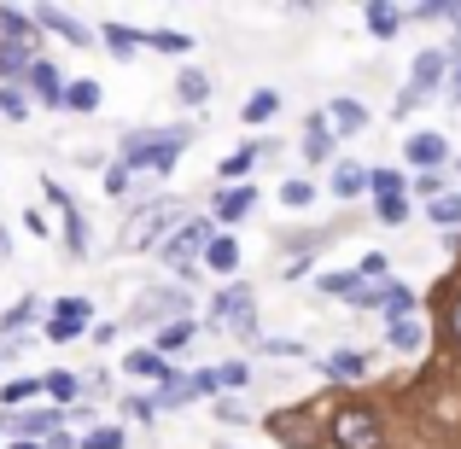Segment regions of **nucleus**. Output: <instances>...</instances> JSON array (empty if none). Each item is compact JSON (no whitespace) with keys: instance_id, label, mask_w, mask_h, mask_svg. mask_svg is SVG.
Masks as SVG:
<instances>
[{"instance_id":"f257e3e1","label":"nucleus","mask_w":461,"mask_h":449,"mask_svg":"<svg viewBox=\"0 0 461 449\" xmlns=\"http://www.w3.org/2000/svg\"><path fill=\"white\" fill-rule=\"evenodd\" d=\"M187 140H193V129H158V135H147V140L129 135V140H123V164L135 169V175H140V169H147V175H164Z\"/></svg>"},{"instance_id":"f03ea898","label":"nucleus","mask_w":461,"mask_h":449,"mask_svg":"<svg viewBox=\"0 0 461 449\" xmlns=\"http://www.w3.org/2000/svg\"><path fill=\"white\" fill-rule=\"evenodd\" d=\"M327 438H333L339 449H380V444H385L380 409H368V403H345V409H333V427H327Z\"/></svg>"},{"instance_id":"7ed1b4c3","label":"nucleus","mask_w":461,"mask_h":449,"mask_svg":"<svg viewBox=\"0 0 461 449\" xmlns=\"http://www.w3.org/2000/svg\"><path fill=\"white\" fill-rule=\"evenodd\" d=\"M181 216H187V204H181V199H158V204H147V211L129 222L123 246H129V251H140V246L158 251V246L169 239V222H181Z\"/></svg>"},{"instance_id":"20e7f679","label":"nucleus","mask_w":461,"mask_h":449,"mask_svg":"<svg viewBox=\"0 0 461 449\" xmlns=\"http://www.w3.org/2000/svg\"><path fill=\"white\" fill-rule=\"evenodd\" d=\"M211 239H216V222H211V216H193L181 234H169L164 246H158V257H164L176 274H193V257H204V246H211Z\"/></svg>"},{"instance_id":"39448f33","label":"nucleus","mask_w":461,"mask_h":449,"mask_svg":"<svg viewBox=\"0 0 461 449\" xmlns=\"http://www.w3.org/2000/svg\"><path fill=\"white\" fill-rule=\"evenodd\" d=\"M211 315L222 327H234L240 338H258V298H251V286H228V292L211 303Z\"/></svg>"},{"instance_id":"423d86ee","label":"nucleus","mask_w":461,"mask_h":449,"mask_svg":"<svg viewBox=\"0 0 461 449\" xmlns=\"http://www.w3.org/2000/svg\"><path fill=\"white\" fill-rule=\"evenodd\" d=\"M59 409H12V415H0V427H6L12 444H35V438H53L59 432Z\"/></svg>"},{"instance_id":"0eeeda50","label":"nucleus","mask_w":461,"mask_h":449,"mask_svg":"<svg viewBox=\"0 0 461 449\" xmlns=\"http://www.w3.org/2000/svg\"><path fill=\"white\" fill-rule=\"evenodd\" d=\"M187 310H193V298L187 292H147L135 303V321L129 327H147L152 315H169V321H187Z\"/></svg>"},{"instance_id":"6e6552de","label":"nucleus","mask_w":461,"mask_h":449,"mask_svg":"<svg viewBox=\"0 0 461 449\" xmlns=\"http://www.w3.org/2000/svg\"><path fill=\"white\" fill-rule=\"evenodd\" d=\"M23 82H30V94H35L41 105H65V76H59V65L35 58V65H30V76H23Z\"/></svg>"},{"instance_id":"1a4fd4ad","label":"nucleus","mask_w":461,"mask_h":449,"mask_svg":"<svg viewBox=\"0 0 461 449\" xmlns=\"http://www.w3.org/2000/svg\"><path fill=\"white\" fill-rule=\"evenodd\" d=\"M123 373H135V380H152V385H169V380H176V368H169L158 350H129V356H123Z\"/></svg>"},{"instance_id":"9d476101","label":"nucleus","mask_w":461,"mask_h":449,"mask_svg":"<svg viewBox=\"0 0 461 449\" xmlns=\"http://www.w3.org/2000/svg\"><path fill=\"white\" fill-rule=\"evenodd\" d=\"M30 65H35V47H23V41H0V82H6V88H18V82L30 76Z\"/></svg>"},{"instance_id":"9b49d317","label":"nucleus","mask_w":461,"mask_h":449,"mask_svg":"<svg viewBox=\"0 0 461 449\" xmlns=\"http://www.w3.org/2000/svg\"><path fill=\"white\" fill-rule=\"evenodd\" d=\"M35 30H53V35H65L70 47H94V35L82 30V23L70 18V12H53V6H41V12H35Z\"/></svg>"},{"instance_id":"f8f14e48","label":"nucleus","mask_w":461,"mask_h":449,"mask_svg":"<svg viewBox=\"0 0 461 449\" xmlns=\"http://www.w3.org/2000/svg\"><path fill=\"white\" fill-rule=\"evenodd\" d=\"M444 65H450V53H420V58H415V88H409L403 100L415 105L420 94H432V88H438V82H444Z\"/></svg>"},{"instance_id":"ddd939ff","label":"nucleus","mask_w":461,"mask_h":449,"mask_svg":"<svg viewBox=\"0 0 461 449\" xmlns=\"http://www.w3.org/2000/svg\"><path fill=\"white\" fill-rule=\"evenodd\" d=\"M321 117H327V129H339V135H362V129H368V105H357V100H333Z\"/></svg>"},{"instance_id":"4468645a","label":"nucleus","mask_w":461,"mask_h":449,"mask_svg":"<svg viewBox=\"0 0 461 449\" xmlns=\"http://www.w3.org/2000/svg\"><path fill=\"white\" fill-rule=\"evenodd\" d=\"M47 199H53L59 211H65V239H70V251H77V257H82V251H88V234H82V216H77V204H70V193L47 181Z\"/></svg>"},{"instance_id":"2eb2a0df","label":"nucleus","mask_w":461,"mask_h":449,"mask_svg":"<svg viewBox=\"0 0 461 449\" xmlns=\"http://www.w3.org/2000/svg\"><path fill=\"white\" fill-rule=\"evenodd\" d=\"M304 157H310V164H327V157H333V135H327V117L321 112L304 123Z\"/></svg>"},{"instance_id":"dca6fc26","label":"nucleus","mask_w":461,"mask_h":449,"mask_svg":"<svg viewBox=\"0 0 461 449\" xmlns=\"http://www.w3.org/2000/svg\"><path fill=\"white\" fill-rule=\"evenodd\" d=\"M269 432H275L281 444H293V449H315V438H321L315 427H304V420H286V415H275V420H269Z\"/></svg>"},{"instance_id":"f3484780","label":"nucleus","mask_w":461,"mask_h":449,"mask_svg":"<svg viewBox=\"0 0 461 449\" xmlns=\"http://www.w3.org/2000/svg\"><path fill=\"white\" fill-rule=\"evenodd\" d=\"M100 41L112 47V58H135V47L147 41V35H140V30H129V23H105V30H100Z\"/></svg>"},{"instance_id":"a211bd4d","label":"nucleus","mask_w":461,"mask_h":449,"mask_svg":"<svg viewBox=\"0 0 461 449\" xmlns=\"http://www.w3.org/2000/svg\"><path fill=\"white\" fill-rule=\"evenodd\" d=\"M368 373V356L362 350H333L327 356V380H362Z\"/></svg>"},{"instance_id":"6ab92c4d","label":"nucleus","mask_w":461,"mask_h":449,"mask_svg":"<svg viewBox=\"0 0 461 449\" xmlns=\"http://www.w3.org/2000/svg\"><path fill=\"white\" fill-rule=\"evenodd\" d=\"M251 204H258V193H251V187H228L222 199H216V222H240Z\"/></svg>"},{"instance_id":"aec40b11","label":"nucleus","mask_w":461,"mask_h":449,"mask_svg":"<svg viewBox=\"0 0 461 449\" xmlns=\"http://www.w3.org/2000/svg\"><path fill=\"white\" fill-rule=\"evenodd\" d=\"M176 100L181 105H204L211 100V76H204V70H181L176 76Z\"/></svg>"},{"instance_id":"412c9836","label":"nucleus","mask_w":461,"mask_h":449,"mask_svg":"<svg viewBox=\"0 0 461 449\" xmlns=\"http://www.w3.org/2000/svg\"><path fill=\"white\" fill-rule=\"evenodd\" d=\"M204 263H211L216 274H234V269H240V246H234L228 234H216L211 246H204Z\"/></svg>"},{"instance_id":"4be33fe9","label":"nucleus","mask_w":461,"mask_h":449,"mask_svg":"<svg viewBox=\"0 0 461 449\" xmlns=\"http://www.w3.org/2000/svg\"><path fill=\"white\" fill-rule=\"evenodd\" d=\"M362 187H368V169L362 164H333V193L339 199H357Z\"/></svg>"},{"instance_id":"5701e85b","label":"nucleus","mask_w":461,"mask_h":449,"mask_svg":"<svg viewBox=\"0 0 461 449\" xmlns=\"http://www.w3.org/2000/svg\"><path fill=\"white\" fill-rule=\"evenodd\" d=\"M385 338H392V350H420V321L397 315V321H385Z\"/></svg>"},{"instance_id":"b1692460","label":"nucleus","mask_w":461,"mask_h":449,"mask_svg":"<svg viewBox=\"0 0 461 449\" xmlns=\"http://www.w3.org/2000/svg\"><path fill=\"white\" fill-rule=\"evenodd\" d=\"M444 152H450V140H444V135H415V140H409V157H415V164H444Z\"/></svg>"},{"instance_id":"393cba45","label":"nucleus","mask_w":461,"mask_h":449,"mask_svg":"<svg viewBox=\"0 0 461 449\" xmlns=\"http://www.w3.org/2000/svg\"><path fill=\"white\" fill-rule=\"evenodd\" d=\"M100 105V82H65V112H94Z\"/></svg>"},{"instance_id":"a878e982","label":"nucleus","mask_w":461,"mask_h":449,"mask_svg":"<svg viewBox=\"0 0 461 449\" xmlns=\"http://www.w3.org/2000/svg\"><path fill=\"white\" fill-rule=\"evenodd\" d=\"M275 112H281V94H269V88H263V94H251V100H246V123H269Z\"/></svg>"},{"instance_id":"bb28decb","label":"nucleus","mask_w":461,"mask_h":449,"mask_svg":"<svg viewBox=\"0 0 461 449\" xmlns=\"http://www.w3.org/2000/svg\"><path fill=\"white\" fill-rule=\"evenodd\" d=\"M147 47H158V53H193V35L187 30H158V35H147Z\"/></svg>"},{"instance_id":"cd10ccee","label":"nucleus","mask_w":461,"mask_h":449,"mask_svg":"<svg viewBox=\"0 0 461 449\" xmlns=\"http://www.w3.org/2000/svg\"><path fill=\"white\" fill-rule=\"evenodd\" d=\"M368 187L380 193V199H403V175H397V169H368Z\"/></svg>"},{"instance_id":"c85d7f7f","label":"nucleus","mask_w":461,"mask_h":449,"mask_svg":"<svg viewBox=\"0 0 461 449\" xmlns=\"http://www.w3.org/2000/svg\"><path fill=\"white\" fill-rule=\"evenodd\" d=\"M240 385H251V368L246 362H222L216 368V391H240Z\"/></svg>"},{"instance_id":"c756f323","label":"nucleus","mask_w":461,"mask_h":449,"mask_svg":"<svg viewBox=\"0 0 461 449\" xmlns=\"http://www.w3.org/2000/svg\"><path fill=\"white\" fill-rule=\"evenodd\" d=\"M181 345H193V321H169L164 333H158V356H164V350H181Z\"/></svg>"},{"instance_id":"7c9ffc66","label":"nucleus","mask_w":461,"mask_h":449,"mask_svg":"<svg viewBox=\"0 0 461 449\" xmlns=\"http://www.w3.org/2000/svg\"><path fill=\"white\" fill-rule=\"evenodd\" d=\"M397 23H403V12H397V6H368V30L374 35H397Z\"/></svg>"},{"instance_id":"2f4dec72","label":"nucleus","mask_w":461,"mask_h":449,"mask_svg":"<svg viewBox=\"0 0 461 449\" xmlns=\"http://www.w3.org/2000/svg\"><path fill=\"white\" fill-rule=\"evenodd\" d=\"M88 315H94V310H88L82 298H59V303H53V321H77V327H88Z\"/></svg>"},{"instance_id":"473e14b6","label":"nucleus","mask_w":461,"mask_h":449,"mask_svg":"<svg viewBox=\"0 0 461 449\" xmlns=\"http://www.w3.org/2000/svg\"><path fill=\"white\" fill-rule=\"evenodd\" d=\"M129 187H135V169H129V164H112V169H105V193H112V199H123Z\"/></svg>"},{"instance_id":"72a5a7b5","label":"nucleus","mask_w":461,"mask_h":449,"mask_svg":"<svg viewBox=\"0 0 461 449\" xmlns=\"http://www.w3.org/2000/svg\"><path fill=\"white\" fill-rule=\"evenodd\" d=\"M41 391L53 397V403H70V397H77V380H70V373H47V380H41Z\"/></svg>"},{"instance_id":"f704fd0d","label":"nucleus","mask_w":461,"mask_h":449,"mask_svg":"<svg viewBox=\"0 0 461 449\" xmlns=\"http://www.w3.org/2000/svg\"><path fill=\"white\" fill-rule=\"evenodd\" d=\"M432 222H438V228H461V199H432Z\"/></svg>"},{"instance_id":"c9c22d12","label":"nucleus","mask_w":461,"mask_h":449,"mask_svg":"<svg viewBox=\"0 0 461 449\" xmlns=\"http://www.w3.org/2000/svg\"><path fill=\"white\" fill-rule=\"evenodd\" d=\"M77 449H123V432H117V427H94Z\"/></svg>"},{"instance_id":"e433bc0d","label":"nucleus","mask_w":461,"mask_h":449,"mask_svg":"<svg viewBox=\"0 0 461 449\" xmlns=\"http://www.w3.org/2000/svg\"><path fill=\"white\" fill-rule=\"evenodd\" d=\"M315 286H321V292H333V298H357V274H321V281H315Z\"/></svg>"},{"instance_id":"4c0bfd02","label":"nucleus","mask_w":461,"mask_h":449,"mask_svg":"<svg viewBox=\"0 0 461 449\" xmlns=\"http://www.w3.org/2000/svg\"><path fill=\"white\" fill-rule=\"evenodd\" d=\"M30 315H35V298L12 303V315H6V321H0V333H23V327H30Z\"/></svg>"},{"instance_id":"58836bf2","label":"nucleus","mask_w":461,"mask_h":449,"mask_svg":"<svg viewBox=\"0 0 461 449\" xmlns=\"http://www.w3.org/2000/svg\"><path fill=\"white\" fill-rule=\"evenodd\" d=\"M35 391H41V385H35V380H12L6 391H0V409H6V403H12V409H18V403H30Z\"/></svg>"},{"instance_id":"ea45409f","label":"nucleus","mask_w":461,"mask_h":449,"mask_svg":"<svg viewBox=\"0 0 461 449\" xmlns=\"http://www.w3.org/2000/svg\"><path fill=\"white\" fill-rule=\"evenodd\" d=\"M310 199H315V187H310V181H286V187H281V204H293V211H304Z\"/></svg>"},{"instance_id":"a19ab883","label":"nucleus","mask_w":461,"mask_h":449,"mask_svg":"<svg viewBox=\"0 0 461 449\" xmlns=\"http://www.w3.org/2000/svg\"><path fill=\"white\" fill-rule=\"evenodd\" d=\"M30 112V100H23L18 88H6V82H0V117H23Z\"/></svg>"},{"instance_id":"79ce46f5","label":"nucleus","mask_w":461,"mask_h":449,"mask_svg":"<svg viewBox=\"0 0 461 449\" xmlns=\"http://www.w3.org/2000/svg\"><path fill=\"white\" fill-rule=\"evenodd\" d=\"M444 345H456V350H461V298L450 303V310H444Z\"/></svg>"},{"instance_id":"37998d69","label":"nucleus","mask_w":461,"mask_h":449,"mask_svg":"<svg viewBox=\"0 0 461 449\" xmlns=\"http://www.w3.org/2000/svg\"><path fill=\"white\" fill-rule=\"evenodd\" d=\"M251 157H258V152H251V147H240L234 157H222V175H228V181H234V175H246V169H251Z\"/></svg>"},{"instance_id":"c03bdc74","label":"nucleus","mask_w":461,"mask_h":449,"mask_svg":"<svg viewBox=\"0 0 461 449\" xmlns=\"http://www.w3.org/2000/svg\"><path fill=\"white\" fill-rule=\"evenodd\" d=\"M123 415H129V420H152L158 403H152V397H123Z\"/></svg>"},{"instance_id":"a18cd8bd","label":"nucleus","mask_w":461,"mask_h":449,"mask_svg":"<svg viewBox=\"0 0 461 449\" xmlns=\"http://www.w3.org/2000/svg\"><path fill=\"white\" fill-rule=\"evenodd\" d=\"M216 420H228V427H240V420H246V409H240L234 397H222V403H216Z\"/></svg>"},{"instance_id":"49530a36","label":"nucleus","mask_w":461,"mask_h":449,"mask_svg":"<svg viewBox=\"0 0 461 449\" xmlns=\"http://www.w3.org/2000/svg\"><path fill=\"white\" fill-rule=\"evenodd\" d=\"M415 187H420V193H427V199H444V175H438V169H427V175H420V181H415Z\"/></svg>"},{"instance_id":"de8ad7c7","label":"nucleus","mask_w":461,"mask_h":449,"mask_svg":"<svg viewBox=\"0 0 461 449\" xmlns=\"http://www.w3.org/2000/svg\"><path fill=\"white\" fill-rule=\"evenodd\" d=\"M357 274H368V281H380L385 286V257H380V251H374V257H362V269Z\"/></svg>"},{"instance_id":"09e8293b","label":"nucleus","mask_w":461,"mask_h":449,"mask_svg":"<svg viewBox=\"0 0 461 449\" xmlns=\"http://www.w3.org/2000/svg\"><path fill=\"white\" fill-rule=\"evenodd\" d=\"M263 350H269V356H298L304 345H293V338H263Z\"/></svg>"},{"instance_id":"8fccbe9b","label":"nucleus","mask_w":461,"mask_h":449,"mask_svg":"<svg viewBox=\"0 0 461 449\" xmlns=\"http://www.w3.org/2000/svg\"><path fill=\"white\" fill-rule=\"evenodd\" d=\"M380 216H385V222H403L409 204H403V199H380Z\"/></svg>"},{"instance_id":"3c124183","label":"nucleus","mask_w":461,"mask_h":449,"mask_svg":"<svg viewBox=\"0 0 461 449\" xmlns=\"http://www.w3.org/2000/svg\"><path fill=\"white\" fill-rule=\"evenodd\" d=\"M23 228H30V234H53V228H47V216H41V211H23Z\"/></svg>"},{"instance_id":"603ef678","label":"nucleus","mask_w":461,"mask_h":449,"mask_svg":"<svg viewBox=\"0 0 461 449\" xmlns=\"http://www.w3.org/2000/svg\"><path fill=\"white\" fill-rule=\"evenodd\" d=\"M41 449H77V438H70V432H53V438H47Z\"/></svg>"},{"instance_id":"864d4df0","label":"nucleus","mask_w":461,"mask_h":449,"mask_svg":"<svg viewBox=\"0 0 461 449\" xmlns=\"http://www.w3.org/2000/svg\"><path fill=\"white\" fill-rule=\"evenodd\" d=\"M456 53H461V47H456ZM450 100L461 105V58H456V76H450Z\"/></svg>"},{"instance_id":"5fc2aeb1","label":"nucleus","mask_w":461,"mask_h":449,"mask_svg":"<svg viewBox=\"0 0 461 449\" xmlns=\"http://www.w3.org/2000/svg\"><path fill=\"white\" fill-rule=\"evenodd\" d=\"M6 251H12V239H6V228H0V257H6Z\"/></svg>"},{"instance_id":"6e6d98bb","label":"nucleus","mask_w":461,"mask_h":449,"mask_svg":"<svg viewBox=\"0 0 461 449\" xmlns=\"http://www.w3.org/2000/svg\"><path fill=\"white\" fill-rule=\"evenodd\" d=\"M6 449H41V444H6Z\"/></svg>"}]
</instances>
